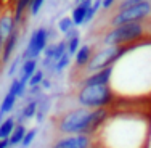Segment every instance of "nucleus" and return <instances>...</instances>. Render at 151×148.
Returning <instances> with one entry per match:
<instances>
[{
    "instance_id": "1",
    "label": "nucleus",
    "mask_w": 151,
    "mask_h": 148,
    "mask_svg": "<svg viewBox=\"0 0 151 148\" xmlns=\"http://www.w3.org/2000/svg\"><path fill=\"white\" fill-rule=\"evenodd\" d=\"M151 116L140 105L124 103L109 110L106 121L93 135V148H146Z\"/></svg>"
},
{
    "instance_id": "2",
    "label": "nucleus",
    "mask_w": 151,
    "mask_h": 148,
    "mask_svg": "<svg viewBox=\"0 0 151 148\" xmlns=\"http://www.w3.org/2000/svg\"><path fill=\"white\" fill-rule=\"evenodd\" d=\"M135 50L138 55H135L130 44L127 52L113 64L116 69L127 71V76L111 77L109 85L116 95V102L142 105L151 100V45L135 42Z\"/></svg>"
},
{
    "instance_id": "3",
    "label": "nucleus",
    "mask_w": 151,
    "mask_h": 148,
    "mask_svg": "<svg viewBox=\"0 0 151 148\" xmlns=\"http://www.w3.org/2000/svg\"><path fill=\"white\" fill-rule=\"evenodd\" d=\"M111 108L100 110H87V108H76L63 116L56 122V129L63 135H90L93 137L98 129L103 126L109 114Z\"/></svg>"
},
{
    "instance_id": "4",
    "label": "nucleus",
    "mask_w": 151,
    "mask_h": 148,
    "mask_svg": "<svg viewBox=\"0 0 151 148\" xmlns=\"http://www.w3.org/2000/svg\"><path fill=\"white\" fill-rule=\"evenodd\" d=\"M76 100L81 108L87 110H100V108H111L116 103V95L113 93L111 85H87L79 87Z\"/></svg>"
},
{
    "instance_id": "5",
    "label": "nucleus",
    "mask_w": 151,
    "mask_h": 148,
    "mask_svg": "<svg viewBox=\"0 0 151 148\" xmlns=\"http://www.w3.org/2000/svg\"><path fill=\"white\" fill-rule=\"evenodd\" d=\"M145 35V24L142 23H129L124 26H117L109 29L103 37V44L106 47L117 45H130Z\"/></svg>"
},
{
    "instance_id": "6",
    "label": "nucleus",
    "mask_w": 151,
    "mask_h": 148,
    "mask_svg": "<svg viewBox=\"0 0 151 148\" xmlns=\"http://www.w3.org/2000/svg\"><path fill=\"white\" fill-rule=\"evenodd\" d=\"M127 48H129V45H117V47H105V48L98 50L96 53H93L92 60L85 66V74H92L95 71L111 68L127 52Z\"/></svg>"
},
{
    "instance_id": "7",
    "label": "nucleus",
    "mask_w": 151,
    "mask_h": 148,
    "mask_svg": "<svg viewBox=\"0 0 151 148\" xmlns=\"http://www.w3.org/2000/svg\"><path fill=\"white\" fill-rule=\"evenodd\" d=\"M150 15H151V0L127 6L124 10H119L116 15L111 18L109 24L113 27H117V26H124V24H129V23H142Z\"/></svg>"
},
{
    "instance_id": "8",
    "label": "nucleus",
    "mask_w": 151,
    "mask_h": 148,
    "mask_svg": "<svg viewBox=\"0 0 151 148\" xmlns=\"http://www.w3.org/2000/svg\"><path fill=\"white\" fill-rule=\"evenodd\" d=\"M48 37H50V32L47 27H37L31 34L29 40L26 44V48L21 53V60L23 61L31 60V58L39 60V56L45 52L47 45H48Z\"/></svg>"
},
{
    "instance_id": "9",
    "label": "nucleus",
    "mask_w": 151,
    "mask_h": 148,
    "mask_svg": "<svg viewBox=\"0 0 151 148\" xmlns=\"http://www.w3.org/2000/svg\"><path fill=\"white\" fill-rule=\"evenodd\" d=\"M18 92H19V79L15 77L12 81V84H10L8 92L5 93L2 103H0V122L15 110V105H16V100H18Z\"/></svg>"
},
{
    "instance_id": "10",
    "label": "nucleus",
    "mask_w": 151,
    "mask_h": 148,
    "mask_svg": "<svg viewBox=\"0 0 151 148\" xmlns=\"http://www.w3.org/2000/svg\"><path fill=\"white\" fill-rule=\"evenodd\" d=\"M52 148H93L90 135H63L53 143Z\"/></svg>"
},
{
    "instance_id": "11",
    "label": "nucleus",
    "mask_w": 151,
    "mask_h": 148,
    "mask_svg": "<svg viewBox=\"0 0 151 148\" xmlns=\"http://www.w3.org/2000/svg\"><path fill=\"white\" fill-rule=\"evenodd\" d=\"M111 76H113V68H106L101 71H95L92 74H85V77L81 81V87L87 85H109Z\"/></svg>"
},
{
    "instance_id": "12",
    "label": "nucleus",
    "mask_w": 151,
    "mask_h": 148,
    "mask_svg": "<svg viewBox=\"0 0 151 148\" xmlns=\"http://www.w3.org/2000/svg\"><path fill=\"white\" fill-rule=\"evenodd\" d=\"M18 39H19V27H16V29L8 35V39H6L5 45H3V48H2V53H0V64H6L10 61L13 52H15V48H16Z\"/></svg>"
},
{
    "instance_id": "13",
    "label": "nucleus",
    "mask_w": 151,
    "mask_h": 148,
    "mask_svg": "<svg viewBox=\"0 0 151 148\" xmlns=\"http://www.w3.org/2000/svg\"><path fill=\"white\" fill-rule=\"evenodd\" d=\"M92 3H93V0H84V2H81L73 10V13H71V19H73L74 27L85 24V16H87V12H88V8H90Z\"/></svg>"
},
{
    "instance_id": "14",
    "label": "nucleus",
    "mask_w": 151,
    "mask_h": 148,
    "mask_svg": "<svg viewBox=\"0 0 151 148\" xmlns=\"http://www.w3.org/2000/svg\"><path fill=\"white\" fill-rule=\"evenodd\" d=\"M37 66H39V60L35 58H31V60H26L21 63V68H19V82L27 85L29 79L34 76V73L37 71Z\"/></svg>"
},
{
    "instance_id": "15",
    "label": "nucleus",
    "mask_w": 151,
    "mask_h": 148,
    "mask_svg": "<svg viewBox=\"0 0 151 148\" xmlns=\"http://www.w3.org/2000/svg\"><path fill=\"white\" fill-rule=\"evenodd\" d=\"M40 98H42V97H39V98H34V100H29V102L24 105L23 110L19 111V114H18V118H16V124H24L27 119L35 118V113H37V106H39V100H40Z\"/></svg>"
},
{
    "instance_id": "16",
    "label": "nucleus",
    "mask_w": 151,
    "mask_h": 148,
    "mask_svg": "<svg viewBox=\"0 0 151 148\" xmlns=\"http://www.w3.org/2000/svg\"><path fill=\"white\" fill-rule=\"evenodd\" d=\"M74 56H76V64L79 68H85L93 56V47L92 45H81Z\"/></svg>"
},
{
    "instance_id": "17",
    "label": "nucleus",
    "mask_w": 151,
    "mask_h": 148,
    "mask_svg": "<svg viewBox=\"0 0 151 148\" xmlns=\"http://www.w3.org/2000/svg\"><path fill=\"white\" fill-rule=\"evenodd\" d=\"M16 127V118L15 116H6L0 122V140H8L12 132Z\"/></svg>"
},
{
    "instance_id": "18",
    "label": "nucleus",
    "mask_w": 151,
    "mask_h": 148,
    "mask_svg": "<svg viewBox=\"0 0 151 148\" xmlns=\"http://www.w3.org/2000/svg\"><path fill=\"white\" fill-rule=\"evenodd\" d=\"M27 129H26V124H16L15 131L12 132L8 139V143H10V148H15V147H19L21 142H23L24 135H26Z\"/></svg>"
},
{
    "instance_id": "19",
    "label": "nucleus",
    "mask_w": 151,
    "mask_h": 148,
    "mask_svg": "<svg viewBox=\"0 0 151 148\" xmlns=\"http://www.w3.org/2000/svg\"><path fill=\"white\" fill-rule=\"evenodd\" d=\"M69 63H71V55H69V53H64V55L61 56V58L56 61L55 64H53V68L50 71H52V73H55V74H61L68 68V64H69Z\"/></svg>"
},
{
    "instance_id": "20",
    "label": "nucleus",
    "mask_w": 151,
    "mask_h": 148,
    "mask_svg": "<svg viewBox=\"0 0 151 148\" xmlns=\"http://www.w3.org/2000/svg\"><path fill=\"white\" fill-rule=\"evenodd\" d=\"M37 134H39V127H32V129H29V131L26 132V135H24V139H23V142H21L19 148H29V147L32 145V142L35 140Z\"/></svg>"
},
{
    "instance_id": "21",
    "label": "nucleus",
    "mask_w": 151,
    "mask_h": 148,
    "mask_svg": "<svg viewBox=\"0 0 151 148\" xmlns=\"http://www.w3.org/2000/svg\"><path fill=\"white\" fill-rule=\"evenodd\" d=\"M44 79H45V71L44 69H37L34 73V76L29 79V82H27V87L32 89V87H39V85L44 82Z\"/></svg>"
},
{
    "instance_id": "22",
    "label": "nucleus",
    "mask_w": 151,
    "mask_h": 148,
    "mask_svg": "<svg viewBox=\"0 0 151 148\" xmlns=\"http://www.w3.org/2000/svg\"><path fill=\"white\" fill-rule=\"evenodd\" d=\"M58 29L61 34H68L71 29H74V24H73V19L71 16H66V18H61L58 21Z\"/></svg>"
},
{
    "instance_id": "23",
    "label": "nucleus",
    "mask_w": 151,
    "mask_h": 148,
    "mask_svg": "<svg viewBox=\"0 0 151 148\" xmlns=\"http://www.w3.org/2000/svg\"><path fill=\"white\" fill-rule=\"evenodd\" d=\"M100 8H101V0H93V3L90 5V8H88V12H87V16H85V24L90 23L93 18H95V15L98 13Z\"/></svg>"
},
{
    "instance_id": "24",
    "label": "nucleus",
    "mask_w": 151,
    "mask_h": 148,
    "mask_svg": "<svg viewBox=\"0 0 151 148\" xmlns=\"http://www.w3.org/2000/svg\"><path fill=\"white\" fill-rule=\"evenodd\" d=\"M68 42V53H69L71 56L76 55V52L79 50V47H81V35H74L73 39H69V40H66Z\"/></svg>"
},
{
    "instance_id": "25",
    "label": "nucleus",
    "mask_w": 151,
    "mask_h": 148,
    "mask_svg": "<svg viewBox=\"0 0 151 148\" xmlns=\"http://www.w3.org/2000/svg\"><path fill=\"white\" fill-rule=\"evenodd\" d=\"M45 0H32L29 5V13L31 16H37V13L42 10V5H44Z\"/></svg>"
},
{
    "instance_id": "26",
    "label": "nucleus",
    "mask_w": 151,
    "mask_h": 148,
    "mask_svg": "<svg viewBox=\"0 0 151 148\" xmlns=\"http://www.w3.org/2000/svg\"><path fill=\"white\" fill-rule=\"evenodd\" d=\"M21 56H16V58H13V63L10 64V68H8V76L12 77V76H15L18 73V69L21 68Z\"/></svg>"
},
{
    "instance_id": "27",
    "label": "nucleus",
    "mask_w": 151,
    "mask_h": 148,
    "mask_svg": "<svg viewBox=\"0 0 151 148\" xmlns=\"http://www.w3.org/2000/svg\"><path fill=\"white\" fill-rule=\"evenodd\" d=\"M142 2H150V0H121V3L117 5V8L124 10V8H127V6L137 5V3H142Z\"/></svg>"
},
{
    "instance_id": "28",
    "label": "nucleus",
    "mask_w": 151,
    "mask_h": 148,
    "mask_svg": "<svg viewBox=\"0 0 151 148\" xmlns=\"http://www.w3.org/2000/svg\"><path fill=\"white\" fill-rule=\"evenodd\" d=\"M114 2H116V0H101V8L103 10H109L111 6L114 5Z\"/></svg>"
},
{
    "instance_id": "29",
    "label": "nucleus",
    "mask_w": 151,
    "mask_h": 148,
    "mask_svg": "<svg viewBox=\"0 0 151 148\" xmlns=\"http://www.w3.org/2000/svg\"><path fill=\"white\" fill-rule=\"evenodd\" d=\"M0 148H10L8 140H0Z\"/></svg>"
},
{
    "instance_id": "30",
    "label": "nucleus",
    "mask_w": 151,
    "mask_h": 148,
    "mask_svg": "<svg viewBox=\"0 0 151 148\" xmlns=\"http://www.w3.org/2000/svg\"><path fill=\"white\" fill-rule=\"evenodd\" d=\"M77 2H79V3H81V2H84V0H77Z\"/></svg>"
}]
</instances>
